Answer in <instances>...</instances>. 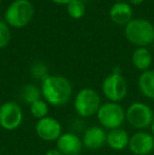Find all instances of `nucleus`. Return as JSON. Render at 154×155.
Listing matches in <instances>:
<instances>
[{"label": "nucleus", "instance_id": "f257e3e1", "mask_svg": "<svg viewBox=\"0 0 154 155\" xmlns=\"http://www.w3.org/2000/svg\"><path fill=\"white\" fill-rule=\"evenodd\" d=\"M40 90L42 99L52 107L66 106L73 94L70 80L60 75H49L41 81Z\"/></svg>", "mask_w": 154, "mask_h": 155}, {"label": "nucleus", "instance_id": "f03ea898", "mask_svg": "<svg viewBox=\"0 0 154 155\" xmlns=\"http://www.w3.org/2000/svg\"><path fill=\"white\" fill-rule=\"evenodd\" d=\"M125 36L129 42L138 48H146L154 41V25L144 18L132 19L125 25Z\"/></svg>", "mask_w": 154, "mask_h": 155}, {"label": "nucleus", "instance_id": "7ed1b4c3", "mask_svg": "<svg viewBox=\"0 0 154 155\" xmlns=\"http://www.w3.org/2000/svg\"><path fill=\"white\" fill-rule=\"evenodd\" d=\"M101 104V97L97 91L92 88H82L75 95L73 107L78 116L89 118L96 116Z\"/></svg>", "mask_w": 154, "mask_h": 155}, {"label": "nucleus", "instance_id": "20e7f679", "mask_svg": "<svg viewBox=\"0 0 154 155\" xmlns=\"http://www.w3.org/2000/svg\"><path fill=\"white\" fill-rule=\"evenodd\" d=\"M34 13L35 8L30 0H14L6 8L4 18L10 27L21 29L31 22Z\"/></svg>", "mask_w": 154, "mask_h": 155}, {"label": "nucleus", "instance_id": "39448f33", "mask_svg": "<svg viewBox=\"0 0 154 155\" xmlns=\"http://www.w3.org/2000/svg\"><path fill=\"white\" fill-rule=\"evenodd\" d=\"M129 87L126 78L121 75L120 69H115L111 74L103 80L101 92L103 95L111 102H120L128 95Z\"/></svg>", "mask_w": 154, "mask_h": 155}, {"label": "nucleus", "instance_id": "423d86ee", "mask_svg": "<svg viewBox=\"0 0 154 155\" xmlns=\"http://www.w3.org/2000/svg\"><path fill=\"white\" fill-rule=\"evenodd\" d=\"M96 118L99 126L105 130L118 129L126 121V110L118 102H103L97 112Z\"/></svg>", "mask_w": 154, "mask_h": 155}, {"label": "nucleus", "instance_id": "0eeeda50", "mask_svg": "<svg viewBox=\"0 0 154 155\" xmlns=\"http://www.w3.org/2000/svg\"><path fill=\"white\" fill-rule=\"evenodd\" d=\"M154 120V112L149 104L134 101L126 110V121L137 131L150 128Z\"/></svg>", "mask_w": 154, "mask_h": 155}, {"label": "nucleus", "instance_id": "6e6552de", "mask_svg": "<svg viewBox=\"0 0 154 155\" xmlns=\"http://www.w3.org/2000/svg\"><path fill=\"white\" fill-rule=\"evenodd\" d=\"M23 121V111L20 104L8 100L0 106V127L5 131H15Z\"/></svg>", "mask_w": 154, "mask_h": 155}, {"label": "nucleus", "instance_id": "1a4fd4ad", "mask_svg": "<svg viewBox=\"0 0 154 155\" xmlns=\"http://www.w3.org/2000/svg\"><path fill=\"white\" fill-rule=\"evenodd\" d=\"M36 135L43 141H56L62 134V126L55 117L47 116L38 119L35 124Z\"/></svg>", "mask_w": 154, "mask_h": 155}, {"label": "nucleus", "instance_id": "9d476101", "mask_svg": "<svg viewBox=\"0 0 154 155\" xmlns=\"http://www.w3.org/2000/svg\"><path fill=\"white\" fill-rule=\"evenodd\" d=\"M129 150L134 155H149L154 150V137L147 131H136L130 135Z\"/></svg>", "mask_w": 154, "mask_h": 155}, {"label": "nucleus", "instance_id": "9b49d317", "mask_svg": "<svg viewBox=\"0 0 154 155\" xmlns=\"http://www.w3.org/2000/svg\"><path fill=\"white\" fill-rule=\"evenodd\" d=\"M81 140L86 149L99 150L107 145V131L100 126H91L84 132Z\"/></svg>", "mask_w": 154, "mask_h": 155}, {"label": "nucleus", "instance_id": "f8f14e48", "mask_svg": "<svg viewBox=\"0 0 154 155\" xmlns=\"http://www.w3.org/2000/svg\"><path fill=\"white\" fill-rule=\"evenodd\" d=\"M56 149L64 155H79L84 149L82 140L77 134L66 132L56 140Z\"/></svg>", "mask_w": 154, "mask_h": 155}, {"label": "nucleus", "instance_id": "ddd939ff", "mask_svg": "<svg viewBox=\"0 0 154 155\" xmlns=\"http://www.w3.org/2000/svg\"><path fill=\"white\" fill-rule=\"evenodd\" d=\"M110 18L118 25H126L133 19V10L130 3L125 1L115 2L110 8Z\"/></svg>", "mask_w": 154, "mask_h": 155}, {"label": "nucleus", "instance_id": "4468645a", "mask_svg": "<svg viewBox=\"0 0 154 155\" xmlns=\"http://www.w3.org/2000/svg\"><path fill=\"white\" fill-rule=\"evenodd\" d=\"M130 134L123 128L113 129L107 132V146L114 151H123L129 146Z\"/></svg>", "mask_w": 154, "mask_h": 155}, {"label": "nucleus", "instance_id": "2eb2a0df", "mask_svg": "<svg viewBox=\"0 0 154 155\" xmlns=\"http://www.w3.org/2000/svg\"><path fill=\"white\" fill-rule=\"evenodd\" d=\"M132 63L134 68L142 72L149 70L153 62V57L151 52L147 48H137L132 54Z\"/></svg>", "mask_w": 154, "mask_h": 155}, {"label": "nucleus", "instance_id": "dca6fc26", "mask_svg": "<svg viewBox=\"0 0 154 155\" xmlns=\"http://www.w3.org/2000/svg\"><path fill=\"white\" fill-rule=\"evenodd\" d=\"M138 89L146 98L154 100V70L142 72L138 77Z\"/></svg>", "mask_w": 154, "mask_h": 155}, {"label": "nucleus", "instance_id": "f3484780", "mask_svg": "<svg viewBox=\"0 0 154 155\" xmlns=\"http://www.w3.org/2000/svg\"><path fill=\"white\" fill-rule=\"evenodd\" d=\"M41 90L34 84H27L20 90V99L23 104L31 106L35 101L41 99Z\"/></svg>", "mask_w": 154, "mask_h": 155}, {"label": "nucleus", "instance_id": "a211bd4d", "mask_svg": "<svg viewBox=\"0 0 154 155\" xmlns=\"http://www.w3.org/2000/svg\"><path fill=\"white\" fill-rule=\"evenodd\" d=\"M30 107V112H31V115L38 119L44 118V117L49 116V104L44 101V100L41 98V99L35 101L34 104H32Z\"/></svg>", "mask_w": 154, "mask_h": 155}, {"label": "nucleus", "instance_id": "6ab92c4d", "mask_svg": "<svg viewBox=\"0 0 154 155\" xmlns=\"http://www.w3.org/2000/svg\"><path fill=\"white\" fill-rule=\"evenodd\" d=\"M67 11L70 17L74 19H80L86 13V5L82 0H72L67 4Z\"/></svg>", "mask_w": 154, "mask_h": 155}, {"label": "nucleus", "instance_id": "aec40b11", "mask_svg": "<svg viewBox=\"0 0 154 155\" xmlns=\"http://www.w3.org/2000/svg\"><path fill=\"white\" fill-rule=\"evenodd\" d=\"M30 73H31V76L34 79L40 80V81H42L43 79H45L50 75L48 67L43 62L40 61L35 62L32 65L31 70H30Z\"/></svg>", "mask_w": 154, "mask_h": 155}, {"label": "nucleus", "instance_id": "412c9836", "mask_svg": "<svg viewBox=\"0 0 154 155\" xmlns=\"http://www.w3.org/2000/svg\"><path fill=\"white\" fill-rule=\"evenodd\" d=\"M11 41L10 25L4 21L0 20V49H3Z\"/></svg>", "mask_w": 154, "mask_h": 155}, {"label": "nucleus", "instance_id": "4be33fe9", "mask_svg": "<svg viewBox=\"0 0 154 155\" xmlns=\"http://www.w3.org/2000/svg\"><path fill=\"white\" fill-rule=\"evenodd\" d=\"M44 155H64V154H62L61 152L58 151V150L56 149V148H54V149L48 150V151L44 153Z\"/></svg>", "mask_w": 154, "mask_h": 155}, {"label": "nucleus", "instance_id": "5701e85b", "mask_svg": "<svg viewBox=\"0 0 154 155\" xmlns=\"http://www.w3.org/2000/svg\"><path fill=\"white\" fill-rule=\"evenodd\" d=\"M51 1L55 2V3H57V4H64V5H67V4L70 3L72 0H51Z\"/></svg>", "mask_w": 154, "mask_h": 155}, {"label": "nucleus", "instance_id": "b1692460", "mask_svg": "<svg viewBox=\"0 0 154 155\" xmlns=\"http://www.w3.org/2000/svg\"><path fill=\"white\" fill-rule=\"evenodd\" d=\"M130 4H133V5H139L140 3L144 2V0H129Z\"/></svg>", "mask_w": 154, "mask_h": 155}, {"label": "nucleus", "instance_id": "393cba45", "mask_svg": "<svg viewBox=\"0 0 154 155\" xmlns=\"http://www.w3.org/2000/svg\"><path fill=\"white\" fill-rule=\"evenodd\" d=\"M150 129H151V134L153 135V137H154V120H153V123H152V124H151V127H150Z\"/></svg>", "mask_w": 154, "mask_h": 155}, {"label": "nucleus", "instance_id": "a878e982", "mask_svg": "<svg viewBox=\"0 0 154 155\" xmlns=\"http://www.w3.org/2000/svg\"><path fill=\"white\" fill-rule=\"evenodd\" d=\"M113 1H116V2H120V1H123V0H113Z\"/></svg>", "mask_w": 154, "mask_h": 155}, {"label": "nucleus", "instance_id": "bb28decb", "mask_svg": "<svg viewBox=\"0 0 154 155\" xmlns=\"http://www.w3.org/2000/svg\"><path fill=\"white\" fill-rule=\"evenodd\" d=\"M152 45H153V50H154V41H153V43H152Z\"/></svg>", "mask_w": 154, "mask_h": 155}, {"label": "nucleus", "instance_id": "cd10ccee", "mask_svg": "<svg viewBox=\"0 0 154 155\" xmlns=\"http://www.w3.org/2000/svg\"><path fill=\"white\" fill-rule=\"evenodd\" d=\"M0 4H1V0H0Z\"/></svg>", "mask_w": 154, "mask_h": 155}]
</instances>
